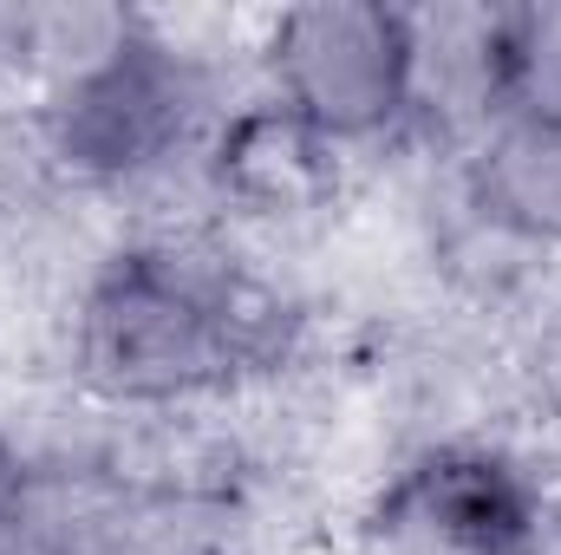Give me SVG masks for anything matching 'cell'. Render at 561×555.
<instances>
[{"label": "cell", "mask_w": 561, "mask_h": 555, "mask_svg": "<svg viewBox=\"0 0 561 555\" xmlns=\"http://www.w3.org/2000/svg\"><path fill=\"white\" fill-rule=\"evenodd\" d=\"M320 353V301L196 209L105 223L46 327L59 399L105 418L222 412L287 393Z\"/></svg>", "instance_id": "1"}, {"label": "cell", "mask_w": 561, "mask_h": 555, "mask_svg": "<svg viewBox=\"0 0 561 555\" xmlns=\"http://www.w3.org/2000/svg\"><path fill=\"white\" fill-rule=\"evenodd\" d=\"M549 555H561V530H556V550H549Z\"/></svg>", "instance_id": "11"}, {"label": "cell", "mask_w": 561, "mask_h": 555, "mask_svg": "<svg viewBox=\"0 0 561 555\" xmlns=\"http://www.w3.org/2000/svg\"><path fill=\"white\" fill-rule=\"evenodd\" d=\"M510 412L561 471V294L510 340Z\"/></svg>", "instance_id": "8"}, {"label": "cell", "mask_w": 561, "mask_h": 555, "mask_svg": "<svg viewBox=\"0 0 561 555\" xmlns=\"http://www.w3.org/2000/svg\"><path fill=\"white\" fill-rule=\"evenodd\" d=\"M249 86L242 20L222 39L157 7H26L20 138L72 209L112 223L183 209L209 132Z\"/></svg>", "instance_id": "2"}, {"label": "cell", "mask_w": 561, "mask_h": 555, "mask_svg": "<svg viewBox=\"0 0 561 555\" xmlns=\"http://www.w3.org/2000/svg\"><path fill=\"white\" fill-rule=\"evenodd\" d=\"M242 72L287 118L379 170L412 150L419 13L392 0H294L242 20Z\"/></svg>", "instance_id": "4"}, {"label": "cell", "mask_w": 561, "mask_h": 555, "mask_svg": "<svg viewBox=\"0 0 561 555\" xmlns=\"http://www.w3.org/2000/svg\"><path fill=\"white\" fill-rule=\"evenodd\" d=\"M503 112L561 125V0H496Z\"/></svg>", "instance_id": "7"}, {"label": "cell", "mask_w": 561, "mask_h": 555, "mask_svg": "<svg viewBox=\"0 0 561 555\" xmlns=\"http://www.w3.org/2000/svg\"><path fill=\"white\" fill-rule=\"evenodd\" d=\"M0 555H20V550H7V543H0Z\"/></svg>", "instance_id": "12"}, {"label": "cell", "mask_w": 561, "mask_h": 555, "mask_svg": "<svg viewBox=\"0 0 561 555\" xmlns=\"http://www.w3.org/2000/svg\"><path fill=\"white\" fill-rule=\"evenodd\" d=\"M437 177L477 229L561 269V125L503 112L450 163H437Z\"/></svg>", "instance_id": "6"}, {"label": "cell", "mask_w": 561, "mask_h": 555, "mask_svg": "<svg viewBox=\"0 0 561 555\" xmlns=\"http://www.w3.org/2000/svg\"><path fill=\"white\" fill-rule=\"evenodd\" d=\"M26 79V7H0V112L20 105Z\"/></svg>", "instance_id": "10"}, {"label": "cell", "mask_w": 561, "mask_h": 555, "mask_svg": "<svg viewBox=\"0 0 561 555\" xmlns=\"http://www.w3.org/2000/svg\"><path fill=\"white\" fill-rule=\"evenodd\" d=\"M33 471H39V457H33L26 418H13L7 406H0V543L13 536V523H20V510H26Z\"/></svg>", "instance_id": "9"}, {"label": "cell", "mask_w": 561, "mask_h": 555, "mask_svg": "<svg viewBox=\"0 0 561 555\" xmlns=\"http://www.w3.org/2000/svg\"><path fill=\"white\" fill-rule=\"evenodd\" d=\"M366 177H373L366 163L333 150L300 118H287L255 86H242L196 157L183 209L209 216L216 229H229L236 242H249L275 262H294L300 249H313L320 236H333L346 223Z\"/></svg>", "instance_id": "5"}, {"label": "cell", "mask_w": 561, "mask_h": 555, "mask_svg": "<svg viewBox=\"0 0 561 555\" xmlns=\"http://www.w3.org/2000/svg\"><path fill=\"white\" fill-rule=\"evenodd\" d=\"M561 471L523 424H463L386 451L340 517V555H549Z\"/></svg>", "instance_id": "3"}]
</instances>
